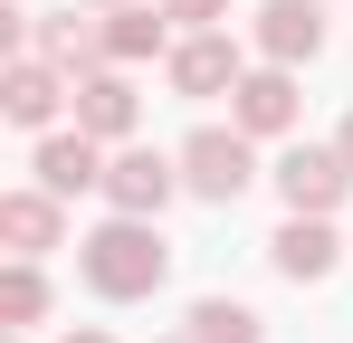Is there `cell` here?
Segmentation results:
<instances>
[{"label":"cell","instance_id":"6da1fadb","mask_svg":"<svg viewBox=\"0 0 353 343\" xmlns=\"http://www.w3.org/2000/svg\"><path fill=\"white\" fill-rule=\"evenodd\" d=\"M86 267H96V286H115V295H134V286H153V277H163V248H153L143 229H105Z\"/></svg>","mask_w":353,"mask_h":343},{"label":"cell","instance_id":"7a4b0ae2","mask_svg":"<svg viewBox=\"0 0 353 343\" xmlns=\"http://www.w3.org/2000/svg\"><path fill=\"white\" fill-rule=\"evenodd\" d=\"M191 181H201V191H220V200H230L239 181H248V153H239L230 134H201V143H191Z\"/></svg>","mask_w":353,"mask_h":343},{"label":"cell","instance_id":"3957f363","mask_svg":"<svg viewBox=\"0 0 353 343\" xmlns=\"http://www.w3.org/2000/svg\"><path fill=\"white\" fill-rule=\"evenodd\" d=\"M287 191L305 200V210H325V200L344 191V163H325V153H296V163H287Z\"/></svg>","mask_w":353,"mask_h":343},{"label":"cell","instance_id":"277c9868","mask_svg":"<svg viewBox=\"0 0 353 343\" xmlns=\"http://www.w3.org/2000/svg\"><path fill=\"white\" fill-rule=\"evenodd\" d=\"M115 200H124V210H153V200H163V163H153V153L115 163Z\"/></svg>","mask_w":353,"mask_h":343},{"label":"cell","instance_id":"5b68a950","mask_svg":"<svg viewBox=\"0 0 353 343\" xmlns=\"http://www.w3.org/2000/svg\"><path fill=\"white\" fill-rule=\"evenodd\" d=\"M39 172H48V191H77V181H96V153H86V143H48Z\"/></svg>","mask_w":353,"mask_h":343},{"label":"cell","instance_id":"8992f818","mask_svg":"<svg viewBox=\"0 0 353 343\" xmlns=\"http://www.w3.org/2000/svg\"><path fill=\"white\" fill-rule=\"evenodd\" d=\"M220 76H230V48H220V39H201V48H181V86H191V96H210Z\"/></svg>","mask_w":353,"mask_h":343},{"label":"cell","instance_id":"52a82bcc","mask_svg":"<svg viewBox=\"0 0 353 343\" xmlns=\"http://www.w3.org/2000/svg\"><path fill=\"white\" fill-rule=\"evenodd\" d=\"M287 76H258V86H248V96H239V114H248V124H287Z\"/></svg>","mask_w":353,"mask_h":343},{"label":"cell","instance_id":"ba28073f","mask_svg":"<svg viewBox=\"0 0 353 343\" xmlns=\"http://www.w3.org/2000/svg\"><path fill=\"white\" fill-rule=\"evenodd\" d=\"M268 48H277V57H296V48H315V19H305L296 0H287V10H268Z\"/></svg>","mask_w":353,"mask_h":343},{"label":"cell","instance_id":"9c48e42d","mask_svg":"<svg viewBox=\"0 0 353 343\" xmlns=\"http://www.w3.org/2000/svg\"><path fill=\"white\" fill-rule=\"evenodd\" d=\"M86 124H96V134H124V124H134V96H124V86H86Z\"/></svg>","mask_w":353,"mask_h":343},{"label":"cell","instance_id":"30bf717a","mask_svg":"<svg viewBox=\"0 0 353 343\" xmlns=\"http://www.w3.org/2000/svg\"><path fill=\"white\" fill-rule=\"evenodd\" d=\"M10 114H19V124H39V114H48V76H39V67H19V76H10Z\"/></svg>","mask_w":353,"mask_h":343},{"label":"cell","instance_id":"8fae6325","mask_svg":"<svg viewBox=\"0 0 353 343\" xmlns=\"http://www.w3.org/2000/svg\"><path fill=\"white\" fill-rule=\"evenodd\" d=\"M277 248H287V267H296V277H315V267H325V229H287Z\"/></svg>","mask_w":353,"mask_h":343},{"label":"cell","instance_id":"7c38bea8","mask_svg":"<svg viewBox=\"0 0 353 343\" xmlns=\"http://www.w3.org/2000/svg\"><path fill=\"white\" fill-rule=\"evenodd\" d=\"M10 238H29V248H39V238H48V210H39V200H10Z\"/></svg>","mask_w":353,"mask_h":343},{"label":"cell","instance_id":"4fadbf2b","mask_svg":"<svg viewBox=\"0 0 353 343\" xmlns=\"http://www.w3.org/2000/svg\"><path fill=\"white\" fill-rule=\"evenodd\" d=\"M172 10H191V19H201V10H220V0H172Z\"/></svg>","mask_w":353,"mask_h":343},{"label":"cell","instance_id":"5bb4252c","mask_svg":"<svg viewBox=\"0 0 353 343\" xmlns=\"http://www.w3.org/2000/svg\"><path fill=\"white\" fill-rule=\"evenodd\" d=\"M344 153H353V134H344Z\"/></svg>","mask_w":353,"mask_h":343}]
</instances>
